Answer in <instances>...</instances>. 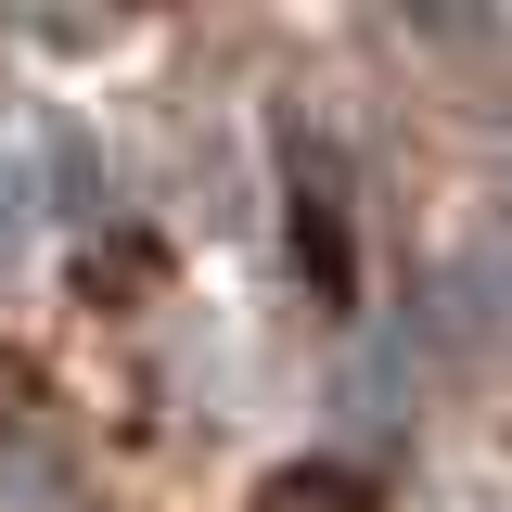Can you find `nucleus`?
Wrapping results in <instances>:
<instances>
[{"mask_svg": "<svg viewBox=\"0 0 512 512\" xmlns=\"http://www.w3.org/2000/svg\"><path fill=\"white\" fill-rule=\"evenodd\" d=\"M410 13H423V39H436L461 77L512 90V0H410Z\"/></svg>", "mask_w": 512, "mask_h": 512, "instance_id": "obj_1", "label": "nucleus"}, {"mask_svg": "<svg viewBox=\"0 0 512 512\" xmlns=\"http://www.w3.org/2000/svg\"><path fill=\"white\" fill-rule=\"evenodd\" d=\"M26 231H39V192H26V167H13V154H0V269L26 256Z\"/></svg>", "mask_w": 512, "mask_h": 512, "instance_id": "obj_2", "label": "nucleus"}]
</instances>
